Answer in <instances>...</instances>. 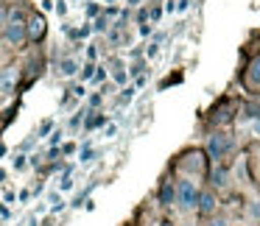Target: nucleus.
<instances>
[{
    "label": "nucleus",
    "instance_id": "obj_10",
    "mask_svg": "<svg viewBox=\"0 0 260 226\" xmlns=\"http://www.w3.org/2000/svg\"><path fill=\"white\" fill-rule=\"evenodd\" d=\"M112 79L118 81V84H126V73H123V64H120V62H115V67H112Z\"/></svg>",
    "mask_w": 260,
    "mask_h": 226
},
{
    "label": "nucleus",
    "instance_id": "obj_15",
    "mask_svg": "<svg viewBox=\"0 0 260 226\" xmlns=\"http://www.w3.org/2000/svg\"><path fill=\"white\" fill-rule=\"evenodd\" d=\"M92 73H95V67H92V64H87V67H84V73H81V79H84V81H90V79H92Z\"/></svg>",
    "mask_w": 260,
    "mask_h": 226
},
{
    "label": "nucleus",
    "instance_id": "obj_12",
    "mask_svg": "<svg viewBox=\"0 0 260 226\" xmlns=\"http://www.w3.org/2000/svg\"><path fill=\"white\" fill-rule=\"evenodd\" d=\"M137 87H126L123 92H120V103H132V98H135Z\"/></svg>",
    "mask_w": 260,
    "mask_h": 226
},
{
    "label": "nucleus",
    "instance_id": "obj_18",
    "mask_svg": "<svg viewBox=\"0 0 260 226\" xmlns=\"http://www.w3.org/2000/svg\"><path fill=\"white\" fill-rule=\"evenodd\" d=\"M207 226H230V223H226V220L224 218H213V220H210V223Z\"/></svg>",
    "mask_w": 260,
    "mask_h": 226
},
{
    "label": "nucleus",
    "instance_id": "obj_26",
    "mask_svg": "<svg viewBox=\"0 0 260 226\" xmlns=\"http://www.w3.org/2000/svg\"><path fill=\"white\" fill-rule=\"evenodd\" d=\"M182 226H193V223H182Z\"/></svg>",
    "mask_w": 260,
    "mask_h": 226
},
{
    "label": "nucleus",
    "instance_id": "obj_8",
    "mask_svg": "<svg viewBox=\"0 0 260 226\" xmlns=\"http://www.w3.org/2000/svg\"><path fill=\"white\" fill-rule=\"evenodd\" d=\"M249 84H254V87L260 84V56L249 62Z\"/></svg>",
    "mask_w": 260,
    "mask_h": 226
},
{
    "label": "nucleus",
    "instance_id": "obj_3",
    "mask_svg": "<svg viewBox=\"0 0 260 226\" xmlns=\"http://www.w3.org/2000/svg\"><path fill=\"white\" fill-rule=\"evenodd\" d=\"M3 34H6V42H12V45H20V42L25 40V23L20 20V14H12V20H9L6 25H3Z\"/></svg>",
    "mask_w": 260,
    "mask_h": 226
},
{
    "label": "nucleus",
    "instance_id": "obj_20",
    "mask_svg": "<svg viewBox=\"0 0 260 226\" xmlns=\"http://www.w3.org/2000/svg\"><path fill=\"white\" fill-rule=\"evenodd\" d=\"M92 28H95V31H107V20H104V17H101V20H98V23H95V25H92Z\"/></svg>",
    "mask_w": 260,
    "mask_h": 226
},
{
    "label": "nucleus",
    "instance_id": "obj_21",
    "mask_svg": "<svg viewBox=\"0 0 260 226\" xmlns=\"http://www.w3.org/2000/svg\"><path fill=\"white\" fill-rule=\"evenodd\" d=\"M14 168L23 170V168H25V157H17V159H14Z\"/></svg>",
    "mask_w": 260,
    "mask_h": 226
},
{
    "label": "nucleus",
    "instance_id": "obj_24",
    "mask_svg": "<svg viewBox=\"0 0 260 226\" xmlns=\"http://www.w3.org/2000/svg\"><path fill=\"white\" fill-rule=\"evenodd\" d=\"M42 9H45V12H48V9H53V0H42Z\"/></svg>",
    "mask_w": 260,
    "mask_h": 226
},
{
    "label": "nucleus",
    "instance_id": "obj_19",
    "mask_svg": "<svg viewBox=\"0 0 260 226\" xmlns=\"http://www.w3.org/2000/svg\"><path fill=\"white\" fill-rule=\"evenodd\" d=\"M90 159H92V151H90V148H84V151H81V162H90Z\"/></svg>",
    "mask_w": 260,
    "mask_h": 226
},
{
    "label": "nucleus",
    "instance_id": "obj_23",
    "mask_svg": "<svg viewBox=\"0 0 260 226\" xmlns=\"http://www.w3.org/2000/svg\"><path fill=\"white\" fill-rule=\"evenodd\" d=\"M51 126H53L51 120H45V123H42V129H40V134H48V131H51Z\"/></svg>",
    "mask_w": 260,
    "mask_h": 226
},
{
    "label": "nucleus",
    "instance_id": "obj_13",
    "mask_svg": "<svg viewBox=\"0 0 260 226\" xmlns=\"http://www.w3.org/2000/svg\"><path fill=\"white\" fill-rule=\"evenodd\" d=\"M213 179H215V184H218V187H221V184H226V181H224V179H226V173H224V170H221V168H218V170H215V173H213Z\"/></svg>",
    "mask_w": 260,
    "mask_h": 226
},
{
    "label": "nucleus",
    "instance_id": "obj_9",
    "mask_svg": "<svg viewBox=\"0 0 260 226\" xmlns=\"http://www.w3.org/2000/svg\"><path fill=\"white\" fill-rule=\"evenodd\" d=\"M159 201H162L165 207H171V201H174V184H171V181L162 184V190H159Z\"/></svg>",
    "mask_w": 260,
    "mask_h": 226
},
{
    "label": "nucleus",
    "instance_id": "obj_16",
    "mask_svg": "<svg viewBox=\"0 0 260 226\" xmlns=\"http://www.w3.org/2000/svg\"><path fill=\"white\" fill-rule=\"evenodd\" d=\"M92 79H95V81H104V79H107V70H104V67H95V73H92Z\"/></svg>",
    "mask_w": 260,
    "mask_h": 226
},
{
    "label": "nucleus",
    "instance_id": "obj_14",
    "mask_svg": "<svg viewBox=\"0 0 260 226\" xmlns=\"http://www.w3.org/2000/svg\"><path fill=\"white\" fill-rule=\"evenodd\" d=\"M59 187H62V190H70V187H73V179H70V173L62 176V184H59Z\"/></svg>",
    "mask_w": 260,
    "mask_h": 226
},
{
    "label": "nucleus",
    "instance_id": "obj_6",
    "mask_svg": "<svg viewBox=\"0 0 260 226\" xmlns=\"http://www.w3.org/2000/svg\"><path fill=\"white\" fill-rule=\"evenodd\" d=\"M42 34H45V20L42 17H34L31 25H25V36H31V40H40Z\"/></svg>",
    "mask_w": 260,
    "mask_h": 226
},
{
    "label": "nucleus",
    "instance_id": "obj_7",
    "mask_svg": "<svg viewBox=\"0 0 260 226\" xmlns=\"http://www.w3.org/2000/svg\"><path fill=\"white\" fill-rule=\"evenodd\" d=\"M76 73H79V62H76V59H62V62H59V76H62V79H73Z\"/></svg>",
    "mask_w": 260,
    "mask_h": 226
},
{
    "label": "nucleus",
    "instance_id": "obj_22",
    "mask_svg": "<svg viewBox=\"0 0 260 226\" xmlns=\"http://www.w3.org/2000/svg\"><path fill=\"white\" fill-rule=\"evenodd\" d=\"M87 56L95 59V56H98V48H95V45H90V48H87Z\"/></svg>",
    "mask_w": 260,
    "mask_h": 226
},
{
    "label": "nucleus",
    "instance_id": "obj_25",
    "mask_svg": "<svg viewBox=\"0 0 260 226\" xmlns=\"http://www.w3.org/2000/svg\"><path fill=\"white\" fill-rule=\"evenodd\" d=\"M3 20H6V14H3V12H0V25H3Z\"/></svg>",
    "mask_w": 260,
    "mask_h": 226
},
{
    "label": "nucleus",
    "instance_id": "obj_17",
    "mask_svg": "<svg viewBox=\"0 0 260 226\" xmlns=\"http://www.w3.org/2000/svg\"><path fill=\"white\" fill-rule=\"evenodd\" d=\"M115 131H118V126H115V123H109L107 129H104V134H107V137H115Z\"/></svg>",
    "mask_w": 260,
    "mask_h": 226
},
{
    "label": "nucleus",
    "instance_id": "obj_1",
    "mask_svg": "<svg viewBox=\"0 0 260 226\" xmlns=\"http://www.w3.org/2000/svg\"><path fill=\"white\" fill-rule=\"evenodd\" d=\"M199 196H202V190H199V184L190 179V176H185V179L176 181L174 187V201H176V209L179 212H193V209L199 207Z\"/></svg>",
    "mask_w": 260,
    "mask_h": 226
},
{
    "label": "nucleus",
    "instance_id": "obj_11",
    "mask_svg": "<svg viewBox=\"0 0 260 226\" xmlns=\"http://www.w3.org/2000/svg\"><path fill=\"white\" fill-rule=\"evenodd\" d=\"M48 201H51V212H59V209H64V201L59 198V193H51V198H48Z\"/></svg>",
    "mask_w": 260,
    "mask_h": 226
},
{
    "label": "nucleus",
    "instance_id": "obj_2",
    "mask_svg": "<svg viewBox=\"0 0 260 226\" xmlns=\"http://www.w3.org/2000/svg\"><path fill=\"white\" fill-rule=\"evenodd\" d=\"M230 148H232V140L226 134H210L207 137V154H210V159H224L226 154H230Z\"/></svg>",
    "mask_w": 260,
    "mask_h": 226
},
{
    "label": "nucleus",
    "instance_id": "obj_4",
    "mask_svg": "<svg viewBox=\"0 0 260 226\" xmlns=\"http://www.w3.org/2000/svg\"><path fill=\"white\" fill-rule=\"evenodd\" d=\"M215 207H218V198H215V193L213 190H207V193H202L199 196V212H204V215H213L215 212Z\"/></svg>",
    "mask_w": 260,
    "mask_h": 226
},
{
    "label": "nucleus",
    "instance_id": "obj_5",
    "mask_svg": "<svg viewBox=\"0 0 260 226\" xmlns=\"http://www.w3.org/2000/svg\"><path fill=\"white\" fill-rule=\"evenodd\" d=\"M14 84H17V67L0 70V92H12Z\"/></svg>",
    "mask_w": 260,
    "mask_h": 226
}]
</instances>
